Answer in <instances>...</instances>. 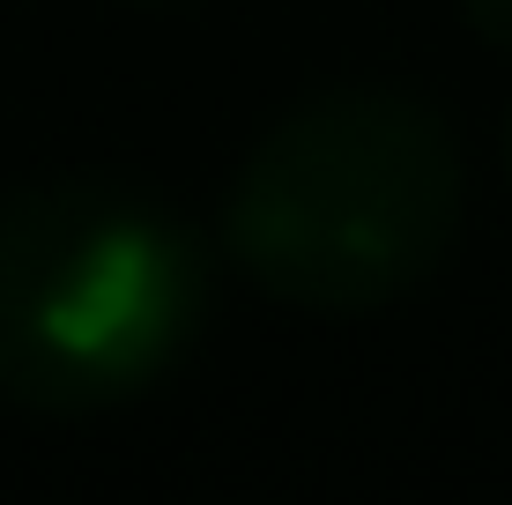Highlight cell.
Masks as SVG:
<instances>
[{
  "label": "cell",
  "instance_id": "1",
  "mask_svg": "<svg viewBox=\"0 0 512 505\" xmlns=\"http://www.w3.org/2000/svg\"><path fill=\"white\" fill-rule=\"evenodd\" d=\"M461 238V142L409 90L334 82L245 149L223 194L238 275L297 312H379Z\"/></svg>",
  "mask_w": 512,
  "mask_h": 505
},
{
  "label": "cell",
  "instance_id": "2",
  "mask_svg": "<svg viewBox=\"0 0 512 505\" xmlns=\"http://www.w3.org/2000/svg\"><path fill=\"white\" fill-rule=\"evenodd\" d=\"M208 320V246L119 179L0 194V402L90 416L171 372Z\"/></svg>",
  "mask_w": 512,
  "mask_h": 505
},
{
  "label": "cell",
  "instance_id": "3",
  "mask_svg": "<svg viewBox=\"0 0 512 505\" xmlns=\"http://www.w3.org/2000/svg\"><path fill=\"white\" fill-rule=\"evenodd\" d=\"M461 8H468V23H475V38H483V45L512 52V0H461Z\"/></svg>",
  "mask_w": 512,
  "mask_h": 505
},
{
  "label": "cell",
  "instance_id": "4",
  "mask_svg": "<svg viewBox=\"0 0 512 505\" xmlns=\"http://www.w3.org/2000/svg\"><path fill=\"white\" fill-rule=\"evenodd\" d=\"M505 171H512V112H505Z\"/></svg>",
  "mask_w": 512,
  "mask_h": 505
}]
</instances>
